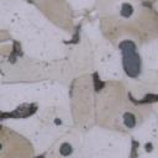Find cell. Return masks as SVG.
<instances>
[{
    "label": "cell",
    "mask_w": 158,
    "mask_h": 158,
    "mask_svg": "<svg viewBox=\"0 0 158 158\" xmlns=\"http://www.w3.org/2000/svg\"><path fill=\"white\" fill-rule=\"evenodd\" d=\"M123 49V67L128 75L136 77L139 73V56L135 51V46L131 42H125L121 44Z\"/></svg>",
    "instance_id": "1"
},
{
    "label": "cell",
    "mask_w": 158,
    "mask_h": 158,
    "mask_svg": "<svg viewBox=\"0 0 158 158\" xmlns=\"http://www.w3.org/2000/svg\"><path fill=\"white\" fill-rule=\"evenodd\" d=\"M132 12H133V6H132L131 4H128V2H123V4L121 5V15H122L123 17H128V16H131Z\"/></svg>",
    "instance_id": "2"
},
{
    "label": "cell",
    "mask_w": 158,
    "mask_h": 158,
    "mask_svg": "<svg viewBox=\"0 0 158 158\" xmlns=\"http://www.w3.org/2000/svg\"><path fill=\"white\" fill-rule=\"evenodd\" d=\"M125 123H126L128 127L135 126V117H133L131 114H126V115H125Z\"/></svg>",
    "instance_id": "3"
},
{
    "label": "cell",
    "mask_w": 158,
    "mask_h": 158,
    "mask_svg": "<svg viewBox=\"0 0 158 158\" xmlns=\"http://www.w3.org/2000/svg\"><path fill=\"white\" fill-rule=\"evenodd\" d=\"M70 152H72V147H70L68 143L62 144V147H60V153H62L63 156H67V154H69Z\"/></svg>",
    "instance_id": "4"
}]
</instances>
